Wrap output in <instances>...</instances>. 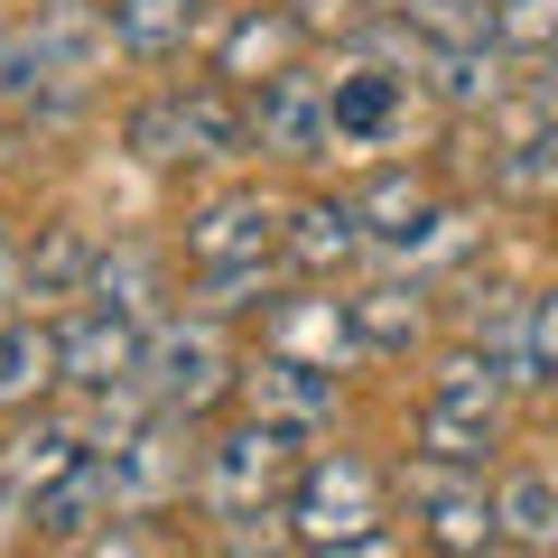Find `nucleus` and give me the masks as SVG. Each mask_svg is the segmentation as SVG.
<instances>
[{"label": "nucleus", "instance_id": "nucleus-26", "mask_svg": "<svg viewBox=\"0 0 558 558\" xmlns=\"http://www.w3.org/2000/svg\"><path fill=\"white\" fill-rule=\"evenodd\" d=\"M494 539L502 549H531V558L558 549V475L549 465H512L494 484Z\"/></svg>", "mask_w": 558, "mask_h": 558}, {"label": "nucleus", "instance_id": "nucleus-17", "mask_svg": "<svg viewBox=\"0 0 558 558\" xmlns=\"http://www.w3.org/2000/svg\"><path fill=\"white\" fill-rule=\"evenodd\" d=\"M140 344H149V326L121 317V307L84 299L75 317L57 326V363H65V391H121V381H140Z\"/></svg>", "mask_w": 558, "mask_h": 558}, {"label": "nucleus", "instance_id": "nucleus-6", "mask_svg": "<svg viewBox=\"0 0 558 558\" xmlns=\"http://www.w3.org/2000/svg\"><path fill=\"white\" fill-rule=\"evenodd\" d=\"M354 215H363V233H373V252L381 260H400V270H428V260H457L465 252V205H447L438 196V178L428 168H410V159H391V168H373V178L354 186Z\"/></svg>", "mask_w": 558, "mask_h": 558}, {"label": "nucleus", "instance_id": "nucleus-36", "mask_svg": "<svg viewBox=\"0 0 558 558\" xmlns=\"http://www.w3.org/2000/svg\"><path fill=\"white\" fill-rule=\"evenodd\" d=\"M363 10H391V0H363Z\"/></svg>", "mask_w": 558, "mask_h": 558}, {"label": "nucleus", "instance_id": "nucleus-4", "mask_svg": "<svg viewBox=\"0 0 558 558\" xmlns=\"http://www.w3.org/2000/svg\"><path fill=\"white\" fill-rule=\"evenodd\" d=\"M307 428H279V418L242 410L223 438H205V465H196V502L215 521H270L279 502H289V484H299L307 465Z\"/></svg>", "mask_w": 558, "mask_h": 558}, {"label": "nucleus", "instance_id": "nucleus-21", "mask_svg": "<svg viewBox=\"0 0 558 558\" xmlns=\"http://www.w3.org/2000/svg\"><path fill=\"white\" fill-rule=\"evenodd\" d=\"M47 391H65L57 326H47V307H10V317H0V418L38 410Z\"/></svg>", "mask_w": 558, "mask_h": 558}, {"label": "nucleus", "instance_id": "nucleus-2", "mask_svg": "<svg viewBox=\"0 0 558 558\" xmlns=\"http://www.w3.org/2000/svg\"><path fill=\"white\" fill-rule=\"evenodd\" d=\"M317 75H326V121H336V149H354V159H391V149H410L418 112H438L410 57L363 47V38H336V57H326Z\"/></svg>", "mask_w": 558, "mask_h": 558}, {"label": "nucleus", "instance_id": "nucleus-10", "mask_svg": "<svg viewBox=\"0 0 558 558\" xmlns=\"http://www.w3.org/2000/svg\"><path fill=\"white\" fill-rule=\"evenodd\" d=\"M279 233H289V205L260 196V186H223V196L186 205L178 252L186 270H233V260H279Z\"/></svg>", "mask_w": 558, "mask_h": 558}, {"label": "nucleus", "instance_id": "nucleus-16", "mask_svg": "<svg viewBox=\"0 0 558 558\" xmlns=\"http://www.w3.org/2000/svg\"><path fill=\"white\" fill-rule=\"evenodd\" d=\"M102 521H131V512H121V475H112L102 447H94V457H75L57 484L28 494V539H38V549H84Z\"/></svg>", "mask_w": 558, "mask_h": 558}, {"label": "nucleus", "instance_id": "nucleus-23", "mask_svg": "<svg viewBox=\"0 0 558 558\" xmlns=\"http://www.w3.org/2000/svg\"><path fill=\"white\" fill-rule=\"evenodd\" d=\"M205 0H112V47L131 65H178L186 47L205 38Z\"/></svg>", "mask_w": 558, "mask_h": 558}, {"label": "nucleus", "instance_id": "nucleus-8", "mask_svg": "<svg viewBox=\"0 0 558 558\" xmlns=\"http://www.w3.org/2000/svg\"><path fill=\"white\" fill-rule=\"evenodd\" d=\"M102 457H112V475H121V512L140 521V512H168V502L196 494L205 438H196V418H186V410H159V400H149Z\"/></svg>", "mask_w": 558, "mask_h": 558}, {"label": "nucleus", "instance_id": "nucleus-35", "mask_svg": "<svg viewBox=\"0 0 558 558\" xmlns=\"http://www.w3.org/2000/svg\"><path fill=\"white\" fill-rule=\"evenodd\" d=\"M205 10H215V20H223V10H242V0H205Z\"/></svg>", "mask_w": 558, "mask_h": 558}, {"label": "nucleus", "instance_id": "nucleus-18", "mask_svg": "<svg viewBox=\"0 0 558 558\" xmlns=\"http://www.w3.org/2000/svg\"><path fill=\"white\" fill-rule=\"evenodd\" d=\"M521 65L531 57H512L502 38H447L418 57V84H428L438 112H494L502 94H521Z\"/></svg>", "mask_w": 558, "mask_h": 558}, {"label": "nucleus", "instance_id": "nucleus-28", "mask_svg": "<svg viewBox=\"0 0 558 558\" xmlns=\"http://www.w3.org/2000/svg\"><path fill=\"white\" fill-rule=\"evenodd\" d=\"M279 270L289 260H233V270H196V307L205 317H242V307H260L279 289Z\"/></svg>", "mask_w": 558, "mask_h": 558}, {"label": "nucleus", "instance_id": "nucleus-25", "mask_svg": "<svg viewBox=\"0 0 558 558\" xmlns=\"http://www.w3.org/2000/svg\"><path fill=\"white\" fill-rule=\"evenodd\" d=\"M84 299L121 307V317H140V326H159L168 317V252H149V242H102Z\"/></svg>", "mask_w": 558, "mask_h": 558}, {"label": "nucleus", "instance_id": "nucleus-30", "mask_svg": "<svg viewBox=\"0 0 558 558\" xmlns=\"http://www.w3.org/2000/svg\"><path fill=\"white\" fill-rule=\"evenodd\" d=\"M521 326H531V373H539V381H558V289H539Z\"/></svg>", "mask_w": 558, "mask_h": 558}, {"label": "nucleus", "instance_id": "nucleus-19", "mask_svg": "<svg viewBox=\"0 0 558 558\" xmlns=\"http://www.w3.org/2000/svg\"><path fill=\"white\" fill-rule=\"evenodd\" d=\"M344 307H354V344L363 363H400L428 344V326H438V307H428V289L410 279H363V289H344Z\"/></svg>", "mask_w": 558, "mask_h": 558}, {"label": "nucleus", "instance_id": "nucleus-5", "mask_svg": "<svg viewBox=\"0 0 558 558\" xmlns=\"http://www.w3.org/2000/svg\"><path fill=\"white\" fill-rule=\"evenodd\" d=\"M418 457H447V465H494L502 438H512V381L484 363V344H457L418 400Z\"/></svg>", "mask_w": 558, "mask_h": 558}, {"label": "nucleus", "instance_id": "nucleus-27", "mask_svg": "<svg viewBox=\"0 0 558 558\" xmlns=\"http://www.w3.org/2000/svg\"><path fill=\"white\" fill-rule=\"evenodd\" d=\"M494 196L502 205H558V121L539 112V131H521L512 149H494Z\"/></svg>", "mask_w": 558, "mask_h": 558}, {"label": "nucleus", "instance_id": "nucleus-34", "mask_svg": "<svg viewBox=\"0 0 558 558\" xmlns=\"http://www.w3.org/2000/svg\"><path fill=\"white\" fill-rule=\"evenodd\" d=\"M20 140H28V121H20V112H0V178L20 168Z\"/></svg>", "mask_w": 558, "mask_h": 558}, {"label": "nucleus", "instance_id": "nucleus-31", "mask_svg": "<svg viewBox=\"0 0 558 558\" xmlns=\"http://www.w3.org/2000/svg\"><path fill=\"white\" fill-rule=\"evenodd\" d=\"M521 102L558 121V47H539V57H531V75H521Z\"/></svg>", "mask_w": 558, "mask_h": 558}, {"label": "nucleus", "instance_id": "nucleus-3", "mask_svg": "<svg viewBox=\"0 0 558 558\" xmlns=\"http://www.w3.org/2000/svg\"><path fill=\"white\" fill-rule=\"evenodd\" d=\"M279 521H289L299 549H391V531H381L391 521V475L354 447H326V457L299 465Z\"/></svg>", "mask_w": 558, "mask_h": 558}, {"label": "nucleus", "instance_id": "nucleus-20", "mask_svg": "<svg viewBox=\"0 0 558 558\" xmlns=\"http://www.w3.org/2000/svg\"><path fill=\"white\" fill-rule=\"evenodd\" d=\"M363 252H373V233H363L354 196H299V205H289L279 260H289L299 279H336V270H354Z\"/></svg>", "mask_w": 558, "mask_h": 558}, {"label": "nucleus", "instance_id": "nucleus-33", "mask_svg": "<svg viewBox=\"0 0 558 558\" xmlns=\"http://www.w3.org/2000/svg\"><path fill=\"white\" fill-rule=\"evenodd\" d=\"M20 307V252H10V233H0V317Z\"/></svg>", "mask_w": 558, "mask_h": 558}, {"label": "nucleus", "instance_id": "nucleus-22", "mask_svg": "<svg viewBox=\"0 0 558 558\" xmlns=\"http://www.w3.org/2000/svg\"><path fill=\"white\" fill-rule=\"evenodd\" d=\"M75 457H94V428H84V418H57L47 400H38V410H20V418H10V438H0V475L20 484V494L57 484Z\"/></svg>", "mask_w": 558, "mask_h": 558}, {"label": "nucleus", "instance_id": "nucleus-29", "mask_svg": "<svg viewBox=\"0 0 558 558\" xmlns=\"http://www.w3.org/2000/svg\"><path fill=\"white\" fill-rule=\"evenodd\" d=\"M494 38L512 47V57L558 47V0H494Z\"/></svg>", "mask_w": 558, "mask_h": 558}, {"label": "nucleus", "instance_id": "nucleus-7", "mask_svg": "<svg viewBox=\"0 0 558 558\" xmlns=\"http://www.w3.org/2000/svg\"><path fill=\"white\" fill-rule=\"evenodd\" d=\"M233 381H242V354L223 336V317H205V307L196 317H159L149 344H140V400H159V410L205 418L233 400Z\"/></svg>", "mask_w": 558, "mask_h": 558}, {"label": "nucleus", "instance_id": "nucleus-11", "mask_svg": "<svg viewBox=\"0 0 558 558\" xmlns=\"http://www.w3.org/2000/svg\"><path fill=\"white\" fill-rule=\"evenodd\" d=\"M260 326V354H299V363H326V373H354L363 344H354V307L326 289V279H299V289H270L252 307Z\"/></svg>", "mask_w": 558, "mask_h": 558}, {"label": "nucleus", "instance_id": "nucleus-9", "mask_svg": "<svg viewBox=\"0 0 558 558\" xmlns=\"http://www.w3.org/2000/svg\"><path fill=\"white\" fill-rule=\"evenodd\" d=\"M400 502H410L418 539H428L438 558H484V549H502V539H494V484H484V465L410 457V475H400Z\"/></svg>", "mask_w": 558, "mask_h": 558}, {"label": "nucleus", "instance_id": "nucleus-32", "mask_svg": "<svg viewBox=\"0 0 558 558\" xmlns=\"http://www.w3.org/2000/svg\"><path fill=\"white\" fill-rule=\"evenodd\" d=\"M20 539H28V494L0 475V549H20Z\"/></svg>", "mask_w": 558, "mask_h": 558}, {"label": "nucleus", "instance_id": "nucleus-24", "mask_svg": "<svg viewBox=\"0 0 558 558\" xmlns=\"http://www.w3.org/2000/svg\"><path fill=\"white\" fill-rule=\"evenodd\" d=\"M94 260H102V242L84 233V223H47V233L20 252V307L84 299V289H94Z\"/></svg>", "mask_w": 558, "mask_h": 558}, {"label": "nucleus", "instance_id": "nucleus-14", "mask_svg": "<svg viewBox=\"0 0 558 558\" xmlns=\"http://www.w3.org/2000/svg\"><path fill=\"white\" fill-rule=\"evenodd\" d=\"M0 112H20V121H75L84 112V75L47 47L38 20H0Z\"/></svg>", "mask_w": 558, "mask_h": 558}, {"label": "nucleus", "instance_id": "nucleus-15", "mask_svg": "<svg viewBox=\"0 0 558 558\" xmlns=\"http://www.w3.org/2000/svg\"><path fill=\"white\" fill-rule=\"evenodd\" d=\"M242 410L279 418V428H307V438H326L344 410V373H326V363H299V354H242V381H233Z\"/></svg>", "mask_w": 558, "mask_h": 558}, {"label": "nucleus", "instance_id": "nucleus-13", "mask_svg": "<svg viewBox=\"0 0 558 558\" xmlns=\"http://www.w3.org/2000/svg\"><path fill=\"white\" fill-rule=\"evenodd\" d=\"M205 57H215V75L233 84V94H252V84L307 65V57H317V38H307V20L289 10V0H242V10H223V28H215Z\"/></svg>", "mask_w": 558, "mask_h": 558}, {"label": "nucleus", "instance_id": "nucleus-12", "mask_svg": "<svg viewBox=\"0 0 558 558\" xmlns=\"http://www.w3.org/2000/svg\"><path fill=\"white\" fill-rule=\"evenodd\" d=\"M252 159H279V168L336 159V121H326V75L317 65H289V75L252 84Z\"/></svg>", "mask_w": 558, "mask_h": 558}, {"label": "nucleus", "instance_id": "nucleus-1", "mask_svg": "<svg viewBox=\"0 0 558 558\" xmlns=\"http://www.w3.org/2000/svg\"><path fill=\"white\" fill-rule=\"evenodd\" d=\"M121 149L140 168H223L252 159V94H233L223 75L205 84H159L121 112Z\"/></svg>", "mask_w": 558, "mask_h": 558}]
</instances>
